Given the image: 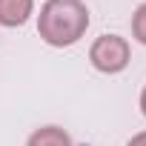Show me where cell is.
<instances>
[{"instance_id": "cell-1", "label": "cell", "mask_w": 146, "mask_h": 146, "mask_svg": "<svg viewBox=\"0 0 146 146\" xmlns=\"http://www.w3.org/2000/svg\"><path fill=\"white\" fill-rule=\"evenodd\" d=\"M89 29V9L83 0H46L37 15V35L49 46H72Z\"/></svg>"}, {"instance_id": "cell-2", "label": "cell", "mask_w": 146, "mask_h": 146, "mask_svg": "<svg viewBox=\"0 0 146 146\" xmlns=\"http://www.w3.org/2000/svg\"><path fill=\"white\" fill-rule=\"evenodd\" d=\"M89 60L103 75H117L129 66L132 49H129L126 37H120V35H100L89 49Z\"/></svg>"}, {"instance_id": "cell-3", "label": "cell", "mask_w": 146, "mask_h": 146, "mask_svg": "<svg viewBox=\"0 0 146 146\" xmlns=\"http://www.w3.org/2000/svg\"><path fill=\"white\" fill-rule=\"evenodd\" d=\"M35 12V0H0V26L17 29Z\"/></svg>"}, {"instance_id": "cell-4", "label": "cell", "mask_w": 146, "mask_h": 146, "mask_svg": "<svg viewBox=\"0 0 146 146\" xmlns=\"http://www.w3.org/2000/svg\"><path fill=\"white\" fill-rule=\"evenodd\" d=\"M26 146H72V137L60 126H40L29 135Z\"/></svg>"}, {"instance_id": "cell-5", "label": "cell", "mask_w": 146, "mask_h": 146, "mask_svg": "<svg viewBox=\"0 0 146 146\" xmlns=\"http://www.w3.org/2000/svg\"><path fill=\"white\" fill-rule=\"evenodd\" d=\"M132 35H135L137 43L146 46V3H140L132 15Z\"/></svg>"}, {"instance_id": "cell-6", "label": "cell", "mask_w": 146, "mask_h": 146, "mask_svg": "<svg viewBox=\"0 0 146 146\" xmlns=\"http://www.w3.org/2000/svg\"><path fill=\"white\" fill-rule=\"evenodd\" d=\"M126 146H146V132H137V135H132V140H129Z\"/></svg>"}, {"instance_id": "cell-7", "label": "cell", "mask_w": 146, "mask_h": 146, "mask_svg": "<svg viewBox=\"0 0 146 146\" xmlns=\"http://www.w3.org/2000/svg\"><path fill=\"white\" fill-rule=\"evenodd\" d=\"M140 112H143V117H146V86H143V92H140Z\"/></svg>"}]
</instances>
